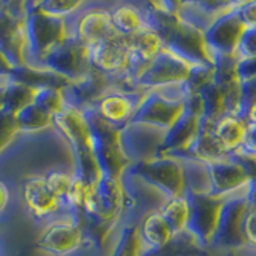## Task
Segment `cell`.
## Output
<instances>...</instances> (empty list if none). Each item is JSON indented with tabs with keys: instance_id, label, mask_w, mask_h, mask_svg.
Segmentation results:
<instances>
[{
	"instance_id": "cell-21",
	"label": "cell",
	"mask_w": 256,
	"mask_h": 256,
	"mask_svg": "<svg viewBox=\"0 0 256 256\" xmlns=\"http://www.w3.org/2000/svg\"><path fill=\"white\" fill-rule=\"evenodd\" d=\"M198 122L200 116L184 108L181 117L166 130L162 149H160V156H172L180 158L188 150L190 142L194 141L198 132Z\"/></svg>"
},
{
	"instance_id": "cell-16",
	"label": "cell",
	"mask_w": 256,
	"mask_h": 256,
	"mask_svg": "<svg viewBox=\"0 0 256 256\" xmlns=\"http://www.w3.org/2000/svg\"><path fill=\"white\" fill-rule=\"evenodd\" d=\"M244 30L245 28L236 14V8L220 14L208 26V29L204 32V44L212 64L216 58L236 56Z\"/></svg>"
},
{
	"instance_id": "cell-46",
	"label": "cell",
	"mask_w": 256,
	"mask_h": 256,
	"mask_svg": "<svg viewBox=\"0 0 256 256\" xmlns=\"http://www.w3.org/2000/svg\"><path fill=\"white\" fill-rule=\"evenodd\" d=\"M196 256H216V254H212V253H202V254H196Z\"/></svg>"
},
{
	"instance_id": "cell-42",
	"label": "cell",
	"mask_w": 256,
	"mask_h": 256,
	"mask_svg": "<svg viewBox=\"0 0 256 256\" xmlns=\"http://www.w3.org/2000/svg\"><path fill=\"white\" fill-rule=\"evenodd\" d=\"M10 200H12V192L8 184L0 180V214H4L6 212L8 205H10Z\"/></svg>"
},
{
	"instance_id": "cell-44",
	"label": "cell",
	"mask_w": 256,
	"mask_h": 256,
	"mask_svg": "<svg viewBox=\"0 0 256 256\" xmlns=\"http://www.w3.org/2000/svg\"><path fill=\"white\" fill-rule=\"evenodd\" d=\"M12 76H5L0 78V110L4 109V101H5V86H6V82L8 78H10Z\"/></svg>"
},
{
	"instance_id": "cell-17",
	"label": "cell",
	"mask_w": 256,
	"mask_h": 256,
	"mask_svg": "<svg viewBox=\"0 0 256 256\" xmlns=\"http://www.w3.org/2000/svg\"><path fill=\"white\" fill-rule=\"evenodd\" d=\"M208 176H210V194L221 200L245 194L250 182V170L244 158L230 156L221 162L210 164Z\"/></svg>"
},
{
	"instance_id": "cell-2",
	"label": "cell",
	"mask_w": 256,
	"mask_h": 256,
	"mask_svg": "<svg viewBox=\"0 0 256 256\" xmlns=\"http://www.w3.org/2000/svg\"><path fill=\"white\" fill-rule=\"evenodd\" d=\"M37 248L46 256H104L86 237L76 214H64L45 224L37 238Z\"/></svg>"
},
{
	"instance_id": "cell-5",
	"label": "cell",
	"mask_w": 256,
	"mask_h": 256,
	"mask_svg": "<svg viewBox=\"0 0 256 256\" xmlns=\"http://www.w3.org/2000/svg\"><path fill=\"white\" fill-rule=\"evenodd\" d=\"M186 85L146 92L130 124H141L166 132L186 108Z\"/></svg>"
},
{
	"instance_id": "cell-41",
	"label": "cell",
	"mask_w": 256,
	"mask_h": 256,
	"mask_svg": "<svg viewBox=\"0 0 256 256\" xmlns=\"http://www.w3.org/2000/svg\"><path fill=\"white\" fill-rule=\"evenodd\" d=\"M240 92H242V114H240V116L244 117L248 106L256 101V80L242 82V84H240Z\"/></svg>"
},
{
	"instance_id": "cell-32",
	"label": "cell",
	"mask_w": 256,
	"mask_h": 256,
	"mask_svg": "<svg viewBox=\"0 0 256 256\" xmlns=\"http://www.w3.org/2000/svg\"><path fill=\"white\" fill-rule=\"evenodd\" d=\"M84 5L85 2H78V0H37L40 10L60 20L72 18Z\"/></svg>"
},
{
	"instance_id": "cell-36",
	"label": "cell",
	"mask_w": 256,
	"mask_h": 256,
	"mask_svg": "<svg viewBox=\"0 0 256 256\" xmlns=\"http://www.w3.org/2000/svg\"><path fill=\"white\" fill-rule=\"evenodd\" d=\"M236 14L238 16L240 22L245 29L256 28V0H248V2H237Z\"/></svg>"
},
{
	"instance_id": "cell-22",
	"label": "cell",
	"mask_w": 256,
	"mask_h": 256,
	"mask_svg": "<svg viewBox=\"0 0 256 256\" xmlns=\"http://www.w3.org/2000/svg\"><path fill=\"white\" fill-rule=\"evenodd\" d=\"M212 125H213L212 118L200 117L198 132L196 134V138L180 158H190V160H197V162H202L205 165H210L230 157L220 144V141L214 138Z\"/></svg>"
},
{
	"instance_id": "cell-33",
	"label": "cell",
	"mask_w": 256,
	"mask_h": 256,
	"mask_svg": "<svg viewBox=\"0 0 256 256\" xmlns=\"http://www.w3.org/2000/svg\"><path fill=\"white\" fill-rule=\"evenodd\" d=\"M72 178H74V168L72 170H61V168H53V170L46 172L44 174V180L46 184V189L52 194L60 198L61 202L66 197L68 190L72 184Z\"/></svg>"
},
{
	"instance_id": "cell-20",
	"label": "cell",
	"mask_w": 256,
	"mask_h": 256,
	"mask_svg": "<svg viewBox=\"0 0 256 256\" xmlns=\"http://www.w3.org/2000/svg\"><path fill=\"white\" fill-rule=\"evenodd\" d=\"M138 234L144 248V256H154L173 242V232L158 210L149 212L138 220Z\"/></svg>"
},
{
	"instance_id": "cell-3",
	"label": "cell",
	"mask_w": 256,
	"mask_h": 256,
	"mask_svg": "<svg viewBox=\"0 0 256 256\" xmlns=\"http://www.w3.org/2000/svg\"><path fill=\"white\" fill-rule=\"evenodd\" d=\"M24 28L28 42V68L36 69L38 61L64 38L70 37L69 20L44 13L37 2H24Z\"/></svg>"
},
{
	"instance_id": "cell-29",
	"label": "cell",
	"mask_w": 256,
	"mask_h": 256,
	"mask_svg": "<svg viewBox=\"0 0 256 256\" xmlns=\"http://www.w3.org/2000/svg\"><path fill=\"white\" fill-rule=\"evenodd\" d=\"M34 94H36V86H32L22 80L10 77L5 86V101H4V108L12 110V112H18L24 106H28L29 102L34 101Z\"/></svg>"
},
{
	"instance_id": "cell-45",
	"label": "cell",
	"mask_w": 256,
	"mask_h": 256,
	"mask_svg": "<svg viewBox=\"0 0 256 256\" xmlns=\"http://www.w3.org/2000/svg\"><path fill=\"white\" fill-rule=\"evenodd\" d=\"M229 256H256V252L252 250V248H248V246H244L242 250H238V252L232 253Z\"/></svg>"
},
{
	"instance_id": "cell-11",
	"label": "cell",
	"mask_w": 256,
	"mask_h": 256,
	"mask_svg": "<svg viewBox=\"0 0 256 256\" xmlns=\"http://www.w3.org/2000/svg\"><path fill=\"white\" fill-rule=\"evenodd\" d=\"M36 69H42L58 76L64 82H77L90 72L88 62V48L77 42L76 38L68 37L56 46H53Z\"/></svg>"
},
{
	"instance_id": "cell-13",
	"label": "cell",
	"mask_w": 256,
	"mask_h": 256,
	"mask_svg": "<svg viewBox=\"0 0 256 256\" xmlns=\"http://www.w3.org/2000/svg\"><path fill=\"white\" fill-rule=\"evenodd\" d=\"M20 194L28 214L42 226L60 216L72 214L64 208L61 200L46 189L44 174H29L22 178Z\"/></svg>"
},
{
	"instance_id": "cell-19",
	"label": "cell",
	"mask_w": 256,
	"mask_h": 256,
	"mask_svg": "<svg viewBox=\"0 0 256 256\" xmlns=\"http://www.w3.org/2000/svg\"><path fill=\"white\" fill-rule=\"evenodd\" d=\"M128 53V38L122 36H112L100 44L88 46V62L90 69L116 80L125 68Z\"/></svg>"
},
{
	"instance_id": "cell-31",
	"label": "cell",
	"mask_w": 256,
	"mask_h": 256,
	"mask_svg": "<svg viewBox=\"0 0 256 256\" xmlns=\"http://www.w3.org/2000/svg\"><path fill=\"white\" fill-rule=\"evenodd\" d=\"M34 101L40 104L52 117L66 106V100H64L62 88L53 86V85H40L36 86Z\"/></svg>"
},
{
	"instance_id": "cell-43",
	"label": "cell",
	"mask_w": 256,
	"mask_h": 256,
	"mask_svg": "<svg viewBox=\"0 0 256 256\" xmlns=\"http://www.w3.org/2000/svg\"><path fill=\"white\" fill-rule=\"evenodd\" d=\"M244 118H245L246 124L256 125V101L248 106V109L245 110V114H244Z\"/></svg>"
},
{
	"instance_id": "cell-47",
	"label": "cell",
	"mask_w": 256,
	"mask_h": 256,
	"mask_svg": "<svg viewBox=\"0 0 256 256\" xmlns=\"http://www.w3.org/2000/svg\"><path fill=\"white\" fill-rule=\"evenodd\" d=\"M2 77H5V76H4V74H0V78H2Z\"/></svg>"
},
{
	"instance_id": "cell-9",
	"label": "cell",
	"mask_w": 256,
	"mask_h": 256,
	"mask_svg": "<svg viewBox=\"0 0 256 256\" xmlns=\"http://www.w3.org/2000/svg\"><path fill=\"white\" fill-rule=\"evenodd\" d=\"M196 68L198 66H192L190 62L182 60L180 54H176L165 46L148 64V68L141 72V76L134 80V88L141 92H150L160 90V88L184 85Z\"/></svg>"
},
{
	"instance_id": "cell-8",
	"label": "cell",
	"mask_w": 256,
	"mask_h": 256,
	"mask_svg": "<svg viewBox=\"0 0 256 256\" xmlns=\"http://www.w3.org/2000/svg\"><path fill=\"white\" fill-rule=\"evenodd\" d=\"M248 204L245 194L234 196L222 200L218 226L212 240L208 253L216 256H229L245 246L242 234L244 218L248 212Z\"/></svg>"
},
{
	"instance_id": "cell-18",
	"label": "cell",
	"mask_w": 256,
	"mask_h": 256,
	"mask_svg": "<svg viewBox=\"0 0 256 256\" xmlns=\"http://www.w3.org/2000/svg\"><path fill=\"white\" fill-rule=\"evenodd\" d=\"M165 133L158 128L141 124H128L122 128L118 132V141L130 165L160 156Z\"/></svg>"
},
{
	"instance_id": "cell-23",
	"label": "cell",
	"mask_w": 256,
	"mask_h": 256,
	"mask_svg": "<svg viewBox=\"0 0 256 256\" xmlns=\"http://www.w3.org/2000/svg\"><path fill=\"white\" fill-rule=\"evenodd\" d=\"M110 20L116 34L130 38L138 32L149 29L148 13L144 4L134 2H116L110 4Z\"/></svg>"
},
{
	"instance_id": "cell-1",
	"label": "cell",
	"mask_w": 256,
	"mask_h": 256,
	"mask_svg": "<svg viewBox=\"0 0 256 256\" xmlns=\"http://www.w3.org/2000/svg\"><path fill=\"white\" fill-rule=\"evenodd\" d=\"M52 128L68 144L74 158V173L82 176L86 182L100 178V172L92 154L90 126L82 109L66 104L58 114L53 116Z\"/></svg>"
},
{
	"instance_id": "cell-15",
	"label": "cell",
	"mask_w": 256,
	"mask_h": 256,
	"mask_svg": "<svg viewBox=\"0 0 256 256\" xmlns=\"http://www.w3.org/2000/svg\"><path fill=\"white\" fill-rule=\"evenodd\" d=\"M190 204V216L188 224V234L192 240L208 253L214 236L222 200L212 194H188Z\"/></svg>"
},
{
	"instance_id": "cell-12",
	"label": "cell",
	"mask_w": 256,
	"mask_h": 256,
	"mask_svg": "<svg viewBox=\"0 0 256 256\" xmlns=\"http://www.w3.org/2000/svg\"><path fill=\"white\" fill-rule=\"evenodd\" d=\"M109 6L110 4L85 2V5L69 18L70 37L88 48L116 36Z\"/></svg>"
},
{
	"instance_id": "cell-37",
	"label": "cell",
	"mask_w": 256,
	"mask_h": 256,
	"mask_svg": "<svg viewBox=\"0 0 256 256\" xmlns=\"http://www.w3.org/2000/svg\"><path fill=\"white\" fill-rule=\"evenodd\" d=\"M242 234L245 246L256 252V208H248L242 224Z\"/></svg>"
},
{
	"instance_id": "cell-14",
	"label": "cell",
	"mask_w": 256,
	"mask_h": 256,
	"mask_svg": "<svg viewBox=\"0 0 256 256\" xmlns=\"http://www.w3.org/2000/svg\"><path fill=\"white\" fill-rule=\"evenodd\" d=\"M144 93L146 92L122 90V88L112 85L90 108L104 124L116 128V130H122L132 122Z\"/></svg>"
},
{
	"instance_id": "cell-27",
	"label": "cell",
	"mask_w": 256,
	"mask_h": 256,
	"mask_svg": "<svg viewBox=\"0 0 256 256\" xmlns=\"http://www.w3.org/2000/svg\"><path fill=\"white\" fill-rule=\"evenodd\" d=\"M14 116H16V125H18V130L21 134L38 133L52 128L53 117L36 101H32L28 106L20 109Z\"/></svg>"
},
{
	"instance_id": "cell-4",
	"label": "cell",
	"mask_w": 256,
	"mask_h": 256,
	"mask_svg": "<svg viewBox=\"0 0 256 256\" xmlns=\"http://www.w3.org/2000/svg\"><path fill=\"white\" fill-rule=\"evenodd\" d=\"M125 216V190L120 178L100 174L98 180L88 184L84 206L78 218L120 224Z\"/></svg>"
},
{
	"instance_id": "cell-26",
	"label": "cell",
	"mask_w": 256,
	"mask_h": 256,
	"mask_svg": "<svg viewBox=\"0 0 256 256\" xmlns=\"http://www.w3.org/2000/svg\"><path fill=\"white\" fill-rule=\"evenodd\" d=\"M108 256H144V248L134 221H122L110 244Z\"/></svg>"
},
{
	"instance_id": "cell-39",
	"label": "cell",
	"mask_w": 256,
	"mask_h": 256,
	"mask_svg": "<svg viewBox=\"0 0 256 256\" xmlns=\"http://www.w3.org/2000/svg\"><path fill=\"white\" fill-rule=\"evenodd\" d=\"M236 74L237 78L240 80V84L248 82V80H256V58L237 60Z\"/></svg>"
},
{
	"instance_id": "cell-7",
	"label": "cell",
	"mask_w": 256,
	"mask_h": 256,
	"mask_svg": "<svg viewBox=\"0 0 256 256\" xmlns=\"http://www.w3.org/2000/svg\"><path fill=\"white\" fill-rule=\"evenodd\" d=\"M0 54L12 66L13 74L28 68L24 2H0Z\"/></svg>"
},
{
	"instance_id": "cell-30",
	"label": "cell",
	"mask_w": 256,
	"mask_h": 256,
	"mask_svg": "<svg viewBox=\"0 0 256 256\" xmlns=\"http://www.w3.org/2000/svg\"><path fill=\"white\" fill-rule=\"evenodd\" d=\"M196 93L198 94L200 106H202V117L214 120L226 112V109H224V94L221 88L213 82V78L200 86Z\"/></svg>"
},
{
	"instance_id": "cell-25",
	"label": "cell",
	"mask_w": 256,
	"mask_h": 256,
	"mask_svg": "<svg viewBox=\"0 0 256 256\" xmlns=\"http://www.w3.org/2000/svg\"><path fill=\"white\" fill-rule=\"evenodd\" d=\"M158 212L164 216L168 226H170L174 237L186 234L190 216V204L188 194L168 197L162 204V206L158 208Z\"/></svg>"
},
{
	"instance_id": "cell-35",
	"label": "cell",
	"mask_w": 256,
	"mask_h": 256,
	"mask_svg": "<svg viewBox=\"0 0 256 256\" xmlns=\"http://www.w3.org/2000/svg\"><path fill=\"white\" fill-rule=\"evenodd\" d=\"M237 60H248L256 58V28L254 29H245L242 38L236 53Z\"/></svg>"
},
{
	"instance_id": "cell-10",
	"label": "cell",
	"mask_w": 256,
	"mask_h": 256,
	"mask_svg": "<svg viewBox=\"0 0 256 256\" xmlns=\"http://www.w3.org/2000/svg\"><path fill=\"white\" fill-rule=\"evenodd\" d=\"M124 173L138 176L140 180L156 188L168 198L186 194L184 189V173L180 158L172 156H157L154 158L132 164Z\"/></svg>"
},
{
	"instance_id": "cell-40",
	"label": "cell",
	"mask_w": 256,
	"mask_h": 256,
	"mask_svg": "<svg viewBox=\"0 0 256 256\" xmlns=\"http://www.w3.org/2000/svg\"><path fill=\"white\" fill-rule=\"evenodd\" d=\"M245 164L250 170V182H248L246 190H245V198L250 208H256V160H248L244 158Z\"/></svg>"
},
{
	"instance_id": "cell-34",
	"label": "cell",
	"mask_w": 256,
	"mask_h": 256,
	"mask_svg": "<svg viewBox=\"0 0 256 256\" xmlns=\"http://www.w3.org/2000/svg\"><path fill=\"white\" fill-rule=\"evenodd\" d=\"M21 133L16 125V116L14 112L2 109L0 110V156L5 154V150L12 146V142L16 141Z\"/></svg>"
},
{
	"instance_id": "cell-24",
	"label": "cell",
	"mask_w": 256,
	"mask_h": 256,
	"mask_svg": "<svg viewBox=\"0 0 256 256\" xmlns=\"http://www.w3.org/2000/svg\"><path fill=\"white\" fill-rule=\"evenodd\" d=\"M212 130H213L214 138L220 141L224 150H226L229 156H236L245 138L246 122L244 117L224 112L218 118L213 120Z\"/></svg>"
},
{
	"instance_id": "cell-6",
	"label": "cell",
	"mask_w": 256,
	"mask_h": 256,
	"mask_svg": "<svg viewBox=\"0 0 256 256\" xmlns=\"http://www.w3.org/2000/svg\"><path fill=\"white\" fill-rule=\"evenodd\" d=\"M86 116L88 126H90V146L92 154L98 166L100 174L120 178L124 172L130 166V162L124 156L118 141V132L116 128L104 124L94 114L90 106L82 109Z\"/></svg>"
},
{
	"instance_id": "cell-38",
	"label": "cell",
	"mask_w": 256,
	"mask_h": 256,
	"mask_svg": "<svg viewBox=\"0 0 256 256\" xmlns=\"http://www.w3.org/2000/svg\"><path fill=\"white\" fill-rule=\"evenodd\" d=\"M236 156L240 158L256 160V125L246 124V133H245L244 142Z\"/></svg>"
},
{
	"instance_id": "cell-28",
	"label": "cell",
	"mask_w": 256,
	"mask_h": 256,
	"mask_svg": "<svg viewBox=\"0 0 256 256\" xmlns=\"http://www.w3.org/2000/svg\"><path fill=\"white\" fill-rule=\"evenodd\" d=\"M184 173V189L186 194H210V176L208 166L190 158H180Z\"/></svg>"
}]
</instances>
